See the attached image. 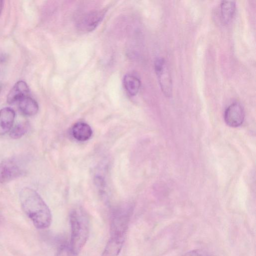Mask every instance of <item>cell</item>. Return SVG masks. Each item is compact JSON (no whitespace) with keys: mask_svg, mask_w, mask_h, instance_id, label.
Listing matches in <instances>:
<instances>
[{"mask_svg":"<svg viewBox=\"0 0 256 256\" xmlns=\"http://www.w3.org/2000/svg\"><path fill=\"white\" fill-rule=\"evenodd\" d=\"M24 173L22 166L15 158H8L0 163V183L10 182L20 176Z\"/></svg>","mask_w":256,"mask_h":256,"instance_id":"4","label":"cell"},{"mask_svg":"<svg viewBox=\"0 0 256 256\" xmlns=\"http://www.w3.org/2000/svg\"><path fill=\"white\" fill-rule=\"evenodd\" d=\"M2 85L0 84V92H1V90H2Z\"/></svg>","mask_w":256,"mask_h":256,"instance_id":"18","label":"cell"},{"mask_svg":"<svg viewBox=\"0 0 256 256\" xmlns=\"http://www.w3.org/2000/svg\"><path fill=\"white\" fill-rule=\"evenodd\" d=\"M18 106L20 112L28 116L35 115L38 110L37 102L30 96L24 97L19 100Z\"/></svg>","mask_w":256,"mask_h":256,"instance_id":"11","label":"cell"},{"mask_svg":"<svg viewBox=\"0 0 256 256\" xmlns=\"http://www.w3.org/2000/svg\"><path fill=\"white\" fill-rule=\"evenodd\" d=\"M124 88L128 94L131 96L136 95L140 88V82L132 74H126L123 79Z\"/></svg>","mask_w":256,"mask_h":256,"instance_id":"14","label":"cell"},{"mask_svg":"<svg viewBox=\"0 0 256 256\" xmlns=\"http://www.w3.org/2000/svg\"><path fill=\"white\" fill-rule=\"evenodd\" d=\"M154 70L160 88L166 96L172 94V81L167 64L164 58H158L154 62Z\"/></svg>","mask_w":256,"mask_h":256,"instance_id":"5","label":"cell"},{"mask_svg":"<svg viewBox=\"0 0 256 256\" xmlns=\"http://www.w3.org/2000/svg\"><path fill=\"white\" fill-rule=\"evenodd\" d=\"M244 118V111L243 106L238 102L230 104L225 110L224 120L231 127H238L242 124Z\"/></svg>","mask_w":256,"mask_h":256,"instance_id":"6","label":"cell"},{"mask_svg":"<svg viewBox=\"0 0 256 256\" xmlns=\"http://www.w3.org/2000/svg\"><path fill=\"white\" fill-rule=\"evenodd\" d=\"M30 90L27 84L23 81L18 82L8 94L6 100L9 104L18 102L22 98L29 96Z\"/></svg>","mask_w":256,"mask_h":256,"instance_id":"8","label":"cell"},{"mask_svg":"<svg viewBox=\"0 0 256 256\" xmlns=\"http://www.w3.org/2000/svg\"><path fill=\"white\" fill-rule=\"evenodd\" d=\"M130 216V209L124 208L114 212L110 222V236L125 238Z\"/></svg>","mask_w":256,"mask_h":256,"instance_id":"3","label":"cell"},{"mask_svg":"<svg viewBox=\"0 0 256 256\" xmlns=\"http://www.w3.org/2000/svg\"><path fill=\"white\" fill-rule=\"evenodd\" d=\"M70 238L69 250L73 256L78 255L89 236L90 223L88 216L80 208L72 210L70 214Z\"/></svg>","mask_w":256,"mask_h":256,"instance_id":"2","label":"cell"},{"mask_svg":"<svg viewBox=\"0 0 256 256\" xmlns=\"http://www.w3.org/2000/svg\"><path fill=\"white\" fill-rule=\"evenodd\" d=\"M4 6V1L0 0V16L3 9Z\"/></svg>","mask_w":256,"mask_h":256,"instance_id":"17","label":"cell"},{"mask_svg":"<svg viewBox=\"0 0 256 256\" xmlns=\"http://www.w3.org/2000/svg\"><path fill=\"white\" fill-rule=\"evenodd\" d=\"M236 10V3L232 0L222 1L220 4V16L222 22L228 24L232 19Z\"/></svg>","mask_w":256,"mask_h":256,"instance_id":"12","label":"cell"},{"mask_svg":"<svg viewBox=\"0 0 256 256\" xmlns=\"http://www.w3.org/2000/svg\"><path fill=\"white\" fill-rule=\"evenodd\" d=\"M30 124L28 122H25L20 123L12 128L10 131V136L14 139L22 138L30 130Z\"/></svg>","mask_w":256,"mask_h":256,"instance_id":"15","label":"cell"},{"mask_svg":"<svg viewBox=\"0 0 256 256\" xmlns=\"http://www.w3.org/2000/svg\"><path fill=\"white\" fill-rule=\"evenodd\" d=\"M15 116V112L10 108L6 107L0 110V136L11 130Z\"/></svg>","mask_w":256,"mask_h":256,"instance_id":"9","label":"cell"},{"mask_svg":"<svg viewBox=\"0 0 256 256\" xmlns=\"http://www.w3.org/2000/svg\"><path fill=\"white\" fill-rule=\"evenodd\" d=\"M184 256H210L205 250L201 249H196L188 252Z\"/></svg>","mask_w":256,"mask_h":256,"instance_id":"16","label":"cell"},{"mask_svg":"<svg viewBox=\"0 0 256 256\" xmlns=\"http://www.w3.org/2000/svg\"><path fill=\"white\" fill-rule=\"evenodd\" d=\"M20 200L23 211L36 228L44 230L50 226L52 215L50 209L36 191L24 188L20 192Z\"/></svg>","mask_w":256,"mask_h":256,"instance_id":"1","label":"cell"},{"mask_svg":"<svg viewBox=\"0 0 256 256\" xmlns=\"http://www.w3.org/2000/svg\"><path fill=\"white\" fill-rule=\"evenodd\" d=\"M104 14L102 10L88 14L80 20L78 24V28L86 32L92 30L102 20Z\"/></svg>","mask_w":256,"mask_h":256,"instance_id":"7","label":"cell"},{"mask_svg":"<svg viewBox=\"0 0 256 256\" xmlns=\"http://www.w3.org/2000/svg\"><path fill=\"white\" fill-rule=\"evenodd\" d=\"M124 240L110 237L102 256H118L120 252Z\"/></svg>","mask_w":256,"mask_h":256,"instance_id":"13","label":"cell"},{"mask_svg":"<svg viewBox=\"0 0 256 256\" xmlns=\"http://www.w3.org/2000/svg\"><path fill=\"white\" fill-rule=\"evenodd\" d=\"M92 130L90 126L84 122H78L72 128L73 136L78 140L84 142L90 138Z\"/></svg>","mask_w":256,"mask_h":256,"instance_id":"10","label":"cell"}]
</instances>
